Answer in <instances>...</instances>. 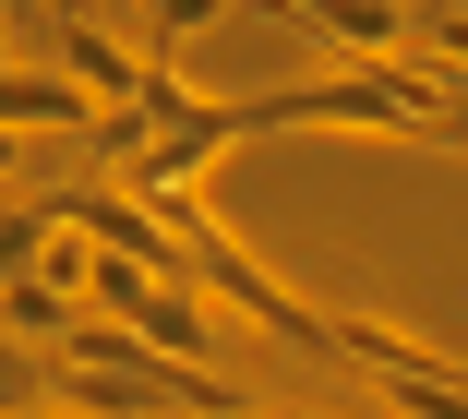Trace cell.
I'll use <instances>...</instances> for the list:
<instances>
[{
    "label": "cell",
    "mask_w": 468,
    "mask_h": 419,
    "mask_svg": "<svg viewBox=\"0 0 468 419\" xmlns=\"http://www.w3.org/2000/svg\"><path fill=\"white\" fill-rule=\"evenodd\" d=\"M444 96H456V84H444L432 60H348V72L289 84V96H229V120H240V132H276V120H360V132H409V144H432Z\"/></svg>",
    "instance_id": "obj_1"
},
{
    "label": "cell",
    "mask_w": 468,
    "mask_h": 419,
    "mask_svg": "<svg viewBox=\"0 0 468 419\" xmlns=\"http://www.w3.org/2000/svg\"><path fill=\"white\" fill-rule=\"evenodd\" d=\"M60 216L84 228V240H97V252H121V264H144V276H193V252H180V228L156 216V204L144 192H121V180H84V192H60Z\"/></svg>",
    "instance_id": "obj_2"
},
{
    "label": "cell",
    "mask_w": 468,
    "mask_h": 419,
    "mask_svg": "<svg viewBox=\"0 0 468 419\" xmlns=\"http://www.w3.org/2000/svg\"><path fill=\"white\" fill-rule=\"evenodd\" d=\"M264 13L313 25L336 60H409V37H420V13H409V0H264Z\"/></svg>",
    "instance_id": "obj_3"
},
{
    "label": "cell",
    "mask_w": 468,
    "mask_h": 419,
    "mask_svg": "<svg viewBox=\"0 0 468 419\" xmlns=\"http://www.w3.org/2000/svg\"><path fill=\"white\" fill-rule=\"evenodd\" d=\"M48 37H60V72L97 96V120H109V109H144V96H156V60H144V48H121L97 13H84V25H48Z\"/></svg>",
    "instance_id": "obj_4"
},
{
    "label": "cell",
    "mask_w": 468,
    "mask_h": 419,
    "mask_svg": "<svg viewBox=\"0 0 468 419\" xmlns=\"http://www.w3.org/2000/svg\"><path fill=\"white\" fill-rule=\"evenodd\" d=\"M0 132H97V96L72 72H0Z\"/></svg>",
    "instance_id": "obj_5"
},
{
    "label": "cell",
    "mask_w": 468,
    "mask_h": 419,
    "mask_svg": "<svg viewBox=\"0 0 468 419\" xmlns=\"http://www.w3.org/2000/svg\"><path fill=\"white\" fill-rule=\"evenodd\" d=\"M37 407H60V372H48V348L0 336V419H37Z\"/></svg>",
    "instance_id": "obj_6"
},
{
    "label": "cell",
    "mask_w": 468,
    "mask_h": 419,
    "mask_svg": "<svg viewBox=\"0 0 468 419\" xmlns=\"http://www.w3.org/2000/svg\"><path fill=\"white\" fill-rule=\"evenodd\" d=\"M48 228H60V204H0V288H13V276H37Z\"/></svg>",
    "instance_id": "obj_7"
},
{
    "label": "cell",
    "mask_w": 468,
    "mask_h": 419,
    "mask_svg": "<svg viewBox=\"0 0 468 419\" xmlns=\"http://www.w3.org/2000/svg\"><path fill=\"white\" fill-rule=\"evenodd\" d=\"M13 180H25V132H0V204H13Z\"/></svg>",
    "instance_id": "obj_8"
},
{
    "label": "cell",
    "mask_w": 468,
    "mask_h": 419,
    "mask_svg": "<svg viewBox=\"0 0 468 419\" xmlns=\"http://www.w3.org/2000/svg\"><path fill=\"white\" fill-rule=\"evenodd\" d=\"M48 25H84V0H48Z\"/></svg>",
    "instance_id": "obj_9"
},
{
    "label": "cell",
    "mask_w": 468,
    "mask_h": 419,
    "mask_svg": "<svg viewBox=\"0 0 468 419\" xmlns=\"http://www.w3.org/2000/svg\"><path fill=\"white\" fill-rule=\"evenodd\" d=\"M37 419H72V407H37Z\"/></svg>",
    "instance_id": "obj_10"
}]
</instances>
